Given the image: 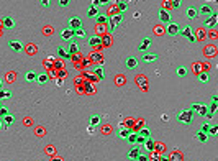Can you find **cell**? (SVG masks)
<instances>
[{
    "mask_svg": "<svg viewBox=\"0 0 218 161\" xmlns=\"http://www.w3.org/2000/svg\"><path fill=\"white\" fill-rule=\"evenodd\" d=\"M54 151H53V148H46V155H53Z\"/></svg>",
    "mask_w": 218,
    "mask_h": 161,
    "instance_id": "cell-51",
    "label": "cell"
},
{
    "mask_svg": "<svg viewBox=\"0 0 218 161\" xmlns=\"http://www.w3.org/2000/svg\"><path fill=\"white\" fill-rule=\"evenodd\" d=\"M74 36H77V38H85V30H84V28L76 30V31H74Z\"/></svg>",
    "mask_w": 218,
    "mask_h": 161,
    "instance_id": "cell-34",
    "label": "cell"
},
{
    "mask_svg": "<svg viewBox=\"0 0 218 161\" xmlns=\"http://www.w3.org/2000/svg\"><path fill=\"white\" fill-rule=\"evenodd\" d=\"M177 120L182 122V123H192V120H194V114H192L189 108H184V110H180L177 114Z\"/></svg>",
    "mask_w": 218,
    "mask_h": 161,
    "instance_id": "cell-1",
    "label": "cell"
},
{
    "mask_svg": "<svg viewBox=\"0 0 218 161\" xmlns=\"http://www.w3.org/2000/svg\"><path fill=\"white\" fill-rule=\"evenodd\" d=\"M197 12H198L200 15H212L215 10H213V8H212L210 5H202V7H200Z\"/></svg>",
    "mask_w": 218,
    "mask_h": 161,
    "instance_id": "cell-12",
    "label": "cell"
},
{
    "mask_svg": "<svg viewBox=\"0 0 218 161\" xmlns=\"http://www.w3.org/2000/svg\"><path fill=\"white\" fill-rule=\"evenodd\" d=\"M36 76H38V74L30 69V71H27V74H25V79H27L28 82H34V81H36Z\"/></svg>",
    "mask_w": 218,
    "mask_h": 161,
    "instance_id": "cell-21",
    "label": "cell"
},
{
    "mask_svg": "<svg viewBox=\"0 0 218 161\" xmlns=\"http://www.w3.org/2000/svg\"><path fill=\"white\" fill-rule=\"evenodd\" d=\"M100 122H102V117L100 115H90V120H89V123H90V127H97V125H100Z\"/></svg>",
    "mask_w": 218,
    "mask_h": 161,
    "instance_id": "cell-14",
    "label": "cell"
},
{
    "mask_svg": "<svg viewBox=\"0 0 218 161\" xmlns=\"http://www.w3.org/2000/svg\"><path fill=\"white\" fill-rule=\"evenodd\" d=\"M218 132V127H215V125H213V127H210V130H208V133L210 135H215Z\"/></svg>",
    "mask_w": 218,
    "mask_h": 161,
    "instance_id": "cell-46",
    "label": "cell"
},
{
    "mask_svg": "<svg viewBox=\"0 0 218 161\" xmlns=\"http://www.w3.org/2000/svg\"><path fill=\"white\" fill-rule=\"evenodd\" d=\"M159 20L161 21H163V23H171V15H169V12L167 10H164V8H161V10H159Z\"/></svg>",
    "mask_w": 218,
    "mask_h": 161,
    "instance_id": "cell-6",
    "label": "cell"
},
{
    "mask_svg": "<svg viewBox=\"0 0 218 161\" xmlns=\"http://www.w3.org/2000/svg\"><path fill=\"white\" fill-rule=\"evenodd\" d=\"M145 146H146L148 151H152V150L156 148V143H154V140H152V138H148V140L145 141Z\"/></svg>",
    "mask_w": 218,
    "mask_h": 161,
    "instance_id": "cell-24",
    "label": "cell"
},
{
    "mask_svg": "<svg viewBox=\"0 0 218 161\" xmlns=\"http://www.w3.org/2000/svg\"><path fill=\"white\" fill-rule=\"evenodd\" d=\"M0 128H2V122H0Z\"/></svg>",
    "mask_w": 218,
    "mask_h": 161,
    "instance_id": "cell-54",
    "label": "cell"
},
{
    "mask_svg": "<svg viewBox=\"0 0 218 161\" xmlns=\"http://www.w3.org/2000/svg\"><path fill=\"white\" fill-rule=\"evenodd\" d=\"M123 21V18H121V15H115V16H112V18H108V23H110V30L113 31L115 30V27L118 23H121Z\"/></svg>",
    "mask_w": 218,
    "mask_h": 161,
    "instance_id": "cell-8",
    "label": "cell"
},
{
    "mask_svg": "<svg viewBox=\"0 0 218 161\" xmlns=\"http://www.w3.org/2000/svg\"><path fill=\"white\" fill-rule=\"evenodd\" d=\"M159 56L156 54V53H146L145 56H143V63H146V64H149V63H154V61H158Z\"/></svg>",
    "mask_w": 218,
    "mask_h": 161,
    "instance_id": "cell-7",
    "label": "cell"
},
{
    "mask_svg": "<svg viewBox=\"0 0 218 161\" xmlns=\"http://www.w3.org/2000/svg\"><path fill=\"white\" fill-rule=\"evenodd\" d=\"M203 53H207V54L213 56V54H215V46H213V45H210V46L207 48V51H203Z\"/></svg>",
    "mask_w": 218,
    "mask_h": 161,
    "instance_id": "cell-40",
    "label": "cell"
},
{
    "mask_svg": "<svg viewBox=\"0 0 218 161\" xmlns=\"http://www.w3.org/2000/svg\"><path fill=\"white\" fill-rule=\"evenodd\" d=\"M3 122H5V125H12V123L15 122V117L12 115V114H8V115L3 117Z\"/></svg>",
    "mask_w": 218,
    "mask_h": 161,
    "instance_id": "cell-31",
    "label": "cell"
},
{
    "mask_svg": "<svg viewBox=\"0 0 218 161\" xmlns=\"http://www.w3.org/2000/svg\"><path fill=\"white\" fill-rule=\"evenodd\" d=\"M87 15H89L90 18H95V16L98 15V8H95V7H90L89 10H87Z\"/></svg>",
    "mask_w": 218,
    "mask_h": 161,
    "instance_id": "cell-27",
    "label": "cell"
},
{
    "mask_svg": "<svg viewBox=\"0 0 218 161\" xmlns=\"http://www.w3.org/2000/svg\"><path fill=\"white\" fill-rule=\"evenodd\" d=\"M116 7H118L120 12H125L126 8H128V3H126V2H116Z\"/></svg>",
    "mask_w": 218,
    "mask_h": 161,
    "instance_id": "cell-36",
    "label": "cell"
},
{
    "mask_svg": "<svg viewBox=\"0 0 218 161\" xmlns=\"http://www.w3.org/2000/svg\"><path fill=\"white\" fill-rule=\"evenodd\" d=\"M8 45H10V48H12V49H13V51H16V53H18V51H21V49H23V45H21V43L20 41H16V40H12L10 43H8Z\"/></svg>",
    "mask_w": 218,
    "mask_h": 161,
    "instance_id": "cell-13",
    "label": "cell"
},
{
    "mask_svg": "<svg viewBox=\"0 0 218 161\" xmlns=\"http://www.w3.org/2000/svg\"><path fill=\"white\" fill-rule=\"evenodd\" d=\"M126 140H128L130 143H131V145H136V140H138V133H131V135H130L128 138H126Z\"/></svg>",
    "mask_w": 218,
    "mask_h": 161,
    "instance_id": "cell-35",
    "label": "cell"
},
{
    "mask_svg": "<svg viewBox=\"0 0 218 161\" xmlns=\"http://www.w3.org/2000/svg\"><path fill=\"white\" fill-rule=\"evenodd\" d=\"M177 74H179L180 77H185V76H187V68H184V66L177 68Z\"/></svg>",
    "mask_w": 218,
    "mask_h": 161,
    "instance_id": "cell-38",
    "label": "cell"
},
{
    "mask_svg": "<svg viewBox=\"0 0 218 161\" xmlns=\"http://www.w3.org/2000/svg\"><path fill=\"white\" fill-rule=\"evenodd\" d=\"M179 35H182V36H187V38H189L190 35H194V33H192V28L189 27V25H187V27H180V33H179Z\"/></svg>",
    "mask_w": 218,
    "mask_h": 161,
    "instance_id": "cell-23",
    "label": "cell"
},
{
    "mask_svg": "<svg viewBox=\"0 0 218 161\" xmlns=\"http://www.w3.org/2000/svg\"><path fill=\"white\" fill-rule=\"evenodd\" d=\"M138 137H141V138H145V140H148V138H151V132H149V128H146V127H143L141 130H139V133H138Z\"/></svg>",
    "mask_w": 218,
    "mask_h": 161,
    "instance_id": "cell-20",
    "label": "cell"
},
{
    "mask_svg": "<svg viewBox=\"0 0 218 161\" xmlns=\"http://www.w3.org/2000/svg\"><path fill=\"white\" fill-rule=\"evenodd\" d=\"M216 12H213V13L210 15V18H207V20H203V25H205V27H215V25H216Z\"/></svg>",
    "mask_w": 218,
    "mask_h": 161,
    "instance_id": "cell-9",
    "label": "cell"
},
{
    "mask_svg": "<svg viewBox=\"0 0 218 161\" xmlns=\"http://www.w3.org/2000/svg\"><path fill=\"white\" fill-rule=\"evenodd\" d=\"M95 20H97V23L98 25H103V23H107V21H108V18H107V16L105 15H97V16H95Z\"/></svg>",
    "mask_w": 218,
    "mask_h": 161,
    "instance_id": "cell-32",
    "label": "cell"
},
{
    "mask_svg": "<svg viewBox=\"0 0 218 161\" xmlns=\"http://www.w3.org/2000/svg\"><path fill=\"white\" fill-rule=\"evenodd\" d=\"M149 45H151V36H145V38H143V41L139 43L138 49L139 51H146L148 48H149Z\"/></svg>",
    "mask_w": 218,
    "mask_h": 161,
    "instance_id": "cell-10",
    "label": "cell"
},
{
    "mask_svg": "<svg viewBox=\"0 0 218 161\" xmlns=\"http://www.w3.org/2000/svg\"><path fill=\"white\" fill-rule=\"evenodd\" d=\"M82 28V21L79 16H72V18H69V30H72V31H76V30Z\"/></svg>",
    "mask_w": 218,
    "mask_h": 161,
    "instance_id": "cell-2",
    "label": "cell"
},
{
    "mask_svg": "<svg viewBox=\"0 0 218 161\" xmlns=\"http://www.w3.org/2000/svg\"><path fill=\"white\" fill-rule=\"evenodd\" d=\"M97 33H103V27H102V25H97Z\"/></svg>",
    "mask_w": 218,
    "mask_h": 161,
    "instance_id": "cell-50",
    "label": "cell"
},
{
    "mask_svg": "<svg viewBox=\"0 0 218 161\" xmlns=\"http://www.w3.org/2000/svg\"><path fill=\"white\" fill-rule=\"evenodd\" d=\"M0 87H2V79H0Z\"/></svg>",
    "mask_w": 218,
    "mask_h": 161,
    "instance_id": "cell-53",
    "label": "cell"
},
{
    "mask_svg": "<svg viewBox=\"0 0 218 161\" xmlns=\"http://www.w3.org/2000/svg\"><path fill=\"white\" fill-rule=\"evenodd\" d=\"M208 130H210V125H208V123H203L202 128H200V132H202V133H207Z\"/></svg>",
    "mask_w": 218,
    "mask_h": 161,
    "instance_id": "cell-45",
    "label": "cell"
},
{
    "mask_svg": "<svg viewBox=\"0 0 218 161\" xmlns=\"http://www.w3.org/2000/svg\"><path fill=\"white\" fill-rule=\"evenodd\" d=\"M2 25L5 28H8V30L15 28V18H13V16H10V15L3 16V18H2Z\"/></svg>",
    "mask_w": 218,
    "mask_h": 161,
    "instance_id": "cell-5",
    "label": "cell"
},
{
    "mask_svg": "<svg viewBox=\"0 0 218 161\" xmlns=\"http://www.w3.org/2000/svg\"><path fill=\"white\" fill-rule=\"evenodd\" d=\"M89 46H92L94 49H98V48L102 46V38L97 36V35L90 36V38H89Z\"/></svg>",
    "mask_w": 218,
    "mask_h": 161,
    "instance_id": "cell-4",
    "label": "cell"
},
{
    "mask_svg": "<svg viewBox=\"0 0 218 161\" xmlns=\"http://www.w3.org/2000/svg\"><path fill=\"white\" fill-rule=\"evenodd\" d=\"M69 54H71V58H72V54H76V53H79V46L76 45V43H72L71 46H69Z\"/></svg>",
    "mask_w": 218,
    "mask_h": 161,
    "instance_id": "cell-30",
    "label": "cell"
},
{
    "mask_svg": "<svg viewBox=\"0 0 218 161\" xmlns=\"http://www.w3.org/2000/svg\"><path fill=\"white\" fill-rule=\"evenodd\" d=\"M94 72H95V76H97L100 81H103V79H105V69H103V66H102V64H100L98 68H95V71H94Z\"/></svg>",
    "mask_w": 218,
    "mask_h": 161,
    "instance_id": "cell-16",
    "label": "cell"
},
{
    "mask_svg": "<svg viewBox=\"0 0 218 161\" xmlns=\"http://www.w3.org/2000/svg\"><path fill=\"white\" fill-rule=\"evenodd\" d=\"M198 79L202 81V82H208V81H210V74H208V72H200L198 74Z\"/></svg>",
    "mask_w": 218,
    "mask_h": 161,
    "instance_id": "cell-33",
    "label": "cell"
},
{
    "mask_svg": "<svg viewBox=\"0 0 218 161\" xmlns=\"http://www.w3.org/2000/svg\"><path fill=\"white\" fill-rule=\"evenodd\" d=\"M5 115H8V108L7 107H3V105H0V117H5Z\"/></svg>",
    "mask_w": 218,
    "mask_h": 161,
    "instance_id": "cell-39",
    "label": "cell"
},
{
    "mask_svg": "<svg viewBox=\"0 0 218 161\" xmlns=\"http://www.w3.org/2000/svg\"><path fill=\"white\" fill-rule=\"evenodd\" d=\"M145 141H146V140H145V138H141V137H138V140H136V143H138V145H143Z\"/></svg>",
    "mask_w": 218,
    "mask_h": 161,
    "instance_id": "cell-49",
    "label": "cell"
},
{
    "mask_svg": "<svg viewBox=\"0 0 218 161\" xmlns=\"http://www.w3.org/2000/svg\"><path fill=\"white\" fill-rule=\"evenodd\" d=\"M41 5H45V7H49V5H51V2H49V0H41Z\"/></svg>",
    "mask_w": 218,
    "mask_h": 161,
    "instance_id": "cell-48",
    "label": "cell"
},
{
    "mask_svg": "<svg viewBox=\"0 0 218 161\" xmlns=\"http://www.w3.org/2000/svg\"><path fill=\"white\" fill-rule=\"evenodd\" d=\"M187 16H189V18L192 20V18H197V16H198V12L197 10H195V8H187Z\"/></svg>",
    "mask_w": 218,
    "mask_h": 161,
    "instance_id": "cell-26",
    "label": "cell"
},
{
    "mask_svg": "<svg viewBox=\"0 0 218 161\" xmlns=\"http://www.w3.org/2000/svg\"><path fill=\"white\" fill-rule=\"evenodd\" d=\"M167 33L171 35V36H177L179 33H180V25L174 23V21H171V23L167 25Z\"/></svg>",
    "mask_w": 218,
    "mask_h": 161,
    "instance_id": "cell-3",
    "label": "cell"
},
{
    "mask_svg": "<svg viewBox=\"0 0 218 161\" xmlns=\"http://www.w3.org/2000/svg\"><path fill=\"white\" fill-rule=\"evenodd\" d=\"M198 108H200V104H192V107L189 108V110L194 114V112H198Z\"/></svg>",
    "mask_w": 218,
    "mask_h": 161,
    "instance_id": "cell-43",
    "label": "cell"
},
{
    "mask_svg": "<svg viewBox=\"0 0 218 161\" xmlns=\"http://www.w3.org/2000/svg\"><path fill=\"white\" fill-rule=\"evenodd\" d=\"M67 3H69V0H59V5L61 7H66Z\"/></svg>",
    "mask_w": 218,
    "mask_h": 161,
    "instance_id": "cell-47",
    "label": "cell"
},
{
    "mask_svg": "<svg viewBox=\"0 0 218 161\" xmlns=\"http://www.w3.org/2000/svg\"><path fill=\"white\" fill-rule=\"evenodd\" d=\"M45 35H51V28H45Z\"/></svg>",
    "mask_w": 218,
    "mask_h": 161,
    "instance_id": "cell-52",
    "label": "cell"
},
{
    "mask_svg": "<svg viewBox=\"0 0 218 161\" xmlns=\"http://www.w3.org/2000/svg\"><path fill=\"white\" fill-rule=\"evenodd\" d=\"M54 161H61V159H54Z\"/></svg>",
    "mask_w": 218,
    "mask_h": 161,
    "instance_id": "cell-55",
    "label": "cell"
},
{
    "mask_svg": "<svg viewBox=\"0 0 218 161\" xmlns=\"http://www.w3.org/2000/svg\"><path fill=\"white\" fill-rule=\"evenodd\" d=\"M216 104H218V97H212V102H210V114H213V112L216 110Z\"/></svg>",
    "mask_w": 218,
    "mask_h": 161,
    "instance_id": "cell-29",
    "label": "cell"
},
{
    "mask_svg": "<svg viewBox=\"0 0 218 161\" xmlns=\"http://www.w3.org/2000/svg\"><path fill=\"white\" fill-rule=\"evenodd\" d=\"M126 68L128 69H136V66H138V59L134 58V56H130V58H126Z\"/></svg>",
    "mask_w": 218,
    "mask_h": 161,
    "instance_id": "cell-11",
    "label": "cell"
},
{
    "mask_svg": "<svg viewBox=\"0 0 218 161\" xmlns=\"http://www.w3.org/2000/svg\"><path fill=\"white\" fill-rule=\"evenodd\" d=\"M58 54L61 56V58H64V59H71V54H69V51L66 49V48H63V46L58 48Z\"/></svg>",
    "mask_w": 218,
    "mask_h": 161,
    "instance_id": "cell-18",
    "label": "cell"
},
{
    "mask_svg": "<svg viewBox=\"0 0 218 161\" xmlns=\"http://www.w3.org/2000/svg\"><path fill=\"white\" fill-rule=\"evenodd\" d=\"M197 36H195V40H203V36H207V35L203 33V30H197Z\"/></svg>",
    "mask_w": 218,
    "mask_h": 161,
    "instance_id": "cell-42",
    "label": "cell"
},
{
    "mask_svg": "<svg viewBox=\"0 0 218 161\" xmlns=\"http://www.w3.org/2000/svg\"><path fill=\"white\" fill-rule=\"evenodd\" d=\"M27 51H28V54H33V53H36V46L34 45H27Z\"/></svg>",
    "mask_w": 218,
    "mask_h": 161,
    "instance_id": "cell-41",
    "label": "cell"
},
{
    "mask_svg": "<svg viewBox=\"0 0 218 161\" xmlns=\"http://www.w3.org/2000/svg\"><path fill=\"white\" fill-rule=\"evenodd\" d=\"M12 97L10 90H0V101H7V99Z\"/></svg>",
    "mask_w": 218,
    "mask_h": 161,
    "instance_id": "cell-28",
    "label": "cell"
},
{
    "mask_svg": "<svg viewBox=\"0 0 218 161\" xmlns=\"http://www.w3.org/2000/svg\"><path fill=\"white\" fill-rule=\"evenodd\" d=\"M130 135H131V130H130V128H120V130H118V137L123 138V140H126Z\"/></svg>",
    "mask_w": 218,
    "mask_h": 161,
    "instance_id": "cell-22",
    "label": "cell"
},
{
    "mask_svg": "<svg viewBox=\"0 0 218 161\" xmlns=\"http://www.w3.org/2000/svg\"><path fill=\"white\" fill-rule=\"evenodd\" d=\"M138 156H139V148L131 146V148H130V151H128V158L130 159H136Z\"/></svg>",
    "mask_w": 218,
    "mask_h": 161,
    "instance_id": "cell-15",
    "label": "cell"
},
{
    "mask_svg": "<svg viewBox=\"0 0 218 161\" xmlns=\"http://www.w3.org/2000/svg\"><path fill=\"white\" fill-rule=\"evenodd\" d=\"M48 81H49V76L45 74V72H41V74H38V76H36V82H38V84H46Z\"/></svg>",
    "mask_w": 218,
    "mask_h": 161,
    "instance_id": "cell-19",
    "label": "cell"
},
{
    "mask_svg": "<svg viewBox=\"0 0 218 161\" xmlns=\"http://www.w3.org/2000/svg\"><path fill=\"white\" fill-rule=\"evenodd\" d=\"M195 138H197V140H198L200 143H205V141L208 140V135H207V133H202V132H197Z\"/></svg>",
    "mask_w": 218,
    "mask_h": 161,
    "instance_id": "cell-25",
    "label": "cell"
},
{
    "mask_svg": "<svg viewBox=\"0 0 218 161\" xmlns=\"http://www.w3.org/2000/svg\"><path fill=\"white\" fill-rule=\"evenodd\" d=\"M136 161H149V158H148L146 155H143V153H139V156L136 158Z\"/></svg>",
    "mask_w": 218,
    "mask_h": 161,
    "instance_id": "cell-44",
    "label": "cell"
},
{
    "mask_svg": "<svg viewBox=\"0 0 218 161\" xmlns=\"http://www.w3.org/2000/svg\"><path fill=\"white\" fill-rule=\"evenodd\" d=\"M61 38H63V40H71V38H74V31L69 28L63 30V31H61Z\"/></svg>",
    "mask_w": 218,
    "mask_h": 161,
    "instance_id": "cell-17",
    "label": "cell"
},
{
    "mask_svg": "<svg viewBox=\"0 0 218 161\" xmlns=\"http://www.w3.org/2000/svg\"><path fill=\"white\" fill-rule=\"evenodd\" d=\"M207 114H208V107H207V105H200V108H198V115L205 117Z\"/></svg>",
    "mask_w": 218,
    "mask_h": 161,
    "instance_id": "cell-37",
    "label": "cell"
}]
</instances>
